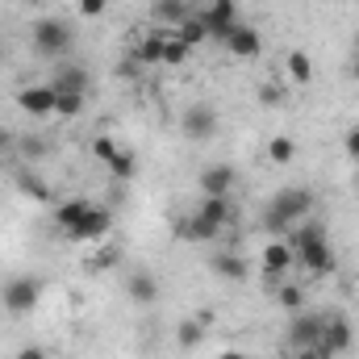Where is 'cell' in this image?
Segmentation results:
<instances>
[{
    "label": "cell",
    "mask_w": 359,
    "mask_h": 359,
    "mask_svg": "<svg viewBox=\"0 0 359 359\" xmlns=\"http://www.w3.org/2000/svg\"><path fill=\"white\" fill-rule=\"evenodd\" d=\"M55 226L72 238V243H96L109 234L113 226V213L104 205H96L88 196H67L55 205Z\"/></svg>",
    "instance_id": "6da1fadb"
},
{
    "label": "cell",
    "mask_w": 359,
    "mask_h": 359,
    "mask_svg": "<svg viewBox=\"0 0 359 359\" xmlns=\"http://www.w3.org/2000/svg\"><path fill=\"white\" fill-rule=\"evenodd\" d=\"M309 213H313V192H309V188H301V184H288V188L271 192V201L264 205V226H268L276 238H284V234H288V226L305 222Z\"/></svg>",
    "instance_id": "7a4b0ae2"
},
{
    "label": "cell",
    "mask_w": 359,
    "mask_h": 359,
    "mask_svg": "<svg viewBox=\"0 0 359 359\" xmlns=\"http://www.w3.org/2000/svg\"><path fill=\"white\" fill-rule=\"evenodd\" d=\"M288 243H292V255H297V264L305 271H313V276H330V271H334V251H330V238H326L322 222L305 217L301 230H297Z\"/></svg>",
    "instance_id": "3957f363"
},
{
    "label": "cell",
    "mask_w": 359,
    "mask_h": 359,
    "mask_svg": "<svg viewBox=\"0 0 359 359\" xmlns=\"http://www.w3.org/2000/svg\"><path fill=\"white\" fill-rule=\"evenodd\" d=\"M29 46H34L38 59H55V63H59V59L72 55L76 34H72V25H67L63 17H38L34 29H29Z\"/></svg>",
    "instance_id": "277c9868"
},
{
    "label": "cell",
    "mask_w": 359,
    "mask_h": 359,
    "mask_svg": "<svg viewBox=\"0 0 359 359\" xmlns=\"http://www.w3.org/2000/svg\"><path fill=\"white\" fill-rule=\"evenodd\" d=\"M38 301H42L38 276H13V280H4V288H0V305H4V313H13V318H29V313L38 309Z\"/></svg>",
    "instance_id": "5b68a950"
},
{
    "label": "cell",
    "mask_w": 359,
    "mask_h": 359,
    "mask_svg": "<svg viewBox=\"0 0 359 359\" xmlns=\"http://www.w3.org/2000/svg\"><path fill=\"white\" fill-rule=\"evenodd\" d=\"M322 330H326V313H313V309H297V313H288V330H284V343H288V351H301V347H318V343H322Z\"/></svg>",
    "instance_id": "8992f818"
},
{
    "label": "cell",
    "mask_w": 359,
    "mask_h": 359,
    "mask_svg": "<svg viewBox=\"0 0 359 359\" xmlns=\"http://www.w3.org/2000/svg\"><path fill=\"white\" fill-rule=\"evenodd\" d=\"M355 347V330L343 313H326V330H322V343H318V355L322 359H343L351 355Z\"/></svg>",
    "instance_id": "52a82bcc"
},
{
    "label": "cell",
    "mask_w": 359,
    "mask_h": 359,
    "mask_svg": "<svg viewBox=\"0 0 359 359\" xmlns=\"http://www.w3.org/2000/svg\"><path fill=\"white\" fill-rule=\"evenodd\" d=\"M217 109L213 104H205V100H196V104H188L184 113H180V130L192 138V142H209L213 134H217Z\"/></svg>",
    "instance_id": "ba28073f"
},
{
    "label": "cell",
    "mask_w": 359,
    "mask_h": 359,
    "mask_svg": "<svg viewBox=\"0 0 359 359\" xmlns=\"http://www.w3.org/2000/svg\"><path fill=\"white\" fill-rule=\"evenodd\" d=\"M55 104H59V92L50 88V80L17 88V109L29 113V117H55Z\"/></svg>",
    "instance_id": "9c48e42d"
},
{
    "label": "cell",
    "mask_w": 359,
    "mask_h": 359,
    "mask_svg": "<svg viewBox=\"0 0 359 359\" xmlns=\"http://www.w3.org/2000/svg\"><path fill=\"white\" fill-rule=\"evenodd\" d=\"M201 21H205V29H209V42H222V38L238 25V4H234V0H209V4L201 8Z\"/></svg>",
    "instance_id": "30bf717a"
},
{
    "label": "cell",
    "mask_w": 359,
    "mask_h": 359,
    "mask_svg": "<svg viewBox=\"0 0 359 359\" xmlns=\"http://www.w3.org/2000/svg\"><path fill=\"white\" fill-rule=\"evenodd\" d=\"M259 264H264V280L276 288V284L288 276V268L297 264V255H292V243H288V238H271L268 247H264V255H259Z\"/></svg>",
    "instance_id": "8fae6325"
},
{
    "label": "cell",
    "mask_w": 359,
    "mask_h": 359,
    "mask_svg": "<svg viewBox=\"0 0 359 359\" xmlns=\"http://www.w3.org/2000/svg\"><path fill=\"white\" fill-rule=\"evenodd\" d=\"M88 67L76 63V59H59V67L50 72V88L55 92H76V96H88Z\"/></svg>",
    "instance_id": "7c38bea8"
},
{
    "label": "cell",
    "mask_w": 359,
    "mask_h": 359,
    "mask_svg": "<svg viewBox=\"0 0 359 359\" xmlns=\"http://www.w3.org/2000/svg\"><path fill=\"white\" fill-rule=\"evenodd\" d=\"M222 46H226V55L230 59H259V50H264V38H259V29H251V25H234L226 38H222Z\"/></svg>",
    "instance_id": "4fadbf2b"
},
{
    "label": "cell",
    "mask_w": 359,
    "mask_h": 359,
    "mask_svg": "<svg viewBox=\"0 0 359 359\" xmlns=\"http://www.w3.org/2000/svg\"><path fill=\"white\" fill-rule=\"evenodd\" d=\"M209 271H213L217 280H226V284H247V280H251V264H247L243 255L226 251V247L209 255Z\"/></svg>",
    "instance_id": "5bb4252c"
},
{
    "label": "cell",
    "mask_w": 359,
    "mask_h": 359,
    "mask_svg": "<svg viewBox=\"0 0 359 359\" xmlns=\"http://www.w3.org/2000/svg\"><path fill=\"white\" fill-rule=\"evenodd\" d=\"M234 180H238V172L230 163H209V168H201L196 184H201V196H230Z\"/></svg>",
    "instance_id": "9a60e30c"
},
{
    "label": "cell",
    "mask_w": 359,
    "mask_h": 359,
    "mask_svg": "<svg viewBox=\"0 0 359 359\" xmlns=\"http://www.w3.org/2000/svg\"><path fill=\"white\" fill-rule=\"evenodd\" d=\"M176 230H180V238H184V243H217V238H222V226H213V222H209V217H201L196 209L180 217Z\"/></svg>",
    "instance_id": "2e32d148"
},
{
    "label": "cell",
    "mask_w": 359,
    "mask_h": 359,
    "mask_svg": "<svg viewBox=\"0 0 359 359\" xmlns=\"http://www.w3.org/2000/svg\"><path fill=\"white\" fill-rule=\"evenodd\" d=\"M126 292H130L134 305H155L159 301V276L155 271H134L126 280Z\"/></svg>",
    "instance_id": "e0dca14e"
},
{
    "label": "cell",
    "mask_w": 359,
    "mask_h": 359,
    "mask_svg": "<svg viewBox=\"0 0 359 359\" xmlns=\"http://www.w3.org/2000/svg\"><path fill=\"white\" fill-rule=\"evenodd\" d=\"M284 72H288V80L297 84V88H309L313 84V59L305 55V50H288V59H284Z\"/></svg>",
    "instance_id": "ac0fdd59"
},
{
    "label": "cell",
    "mask_w": 359,
    "mask_h": 359,
    "mask_svg": "<svg viewBox=\"0 0 359 359\" xmlns=\"http://www.w3.org/2000/svg\"><path fill=\"white\" fill-rule=\"evenodd\" d=\"M196 213H201V217H209V222H213V226H222V230L234 222V205H230V196H201Z\"/></svg>",
    "instance_id": "d6986e66"
},
{
    "label": "cell",
    "mask_w": 359,
    "mask_h": 359,
    "mask_svg": "<svg viewBox=\"0 0 359 359\" xmlns=\"http://www.w3.org/2000/svg\"><path fill=\"white\" fill-rule=\"evenodd\" d=\"M176 38L188 46V50H196V46H205V42H209V29H205L201 13H188V17L180 21V25H176Z\"/></svg>",
    "instance_id": "ffe728a7"
},
{
    "label": "cell",
    "mask_w": 359,
    "mask_h": 359,
    "mask_svg": "<svg viewBox=\"0 0 359 359\" xmlns=\"http://www.w3.org/2000/svg\"><path fill=\"white\" fill-rule=\"evenodd\" d=\"M205 334H209V330H205L196 318H184V322L176 326V347H180V351H201Z\"/></svg>",
    "instance_id": "44dd1931"
},
{
    "label": "cell",
    "mask_w": 359,
    "mask_h": 359,
    "mask_svg": "<svg viewBox=\"0 0 359 359\" xmlns=\"http://www.w3.org/2000/svg\"><path fill=\"white\" fill-rule=\"evenodd\" d=\"M276 305L284 309V313H297V309H305V292H301V284H292L288 276L276 284Z\"/></svg>",
    "instance_id": "7402d4cb"
},
{
    "label": "cell",
    "mask_w": 359,
    "mask_h": 359,
    "mask_svg": "<svg viewBox=\"0 0 359 359\" xmlns=\"http://www.w3.org/2000/svg\"><path fill=\"white\" fill-rule=\"evenodd\" d=\"M134 59H138V63H147V67L163 63V38H159V34H147V38L134 46Z\"/></svg>",
    "instance_id": "603a6c76"
},
{
    "label": "cell",
    "mask_w": 359,
    "mask_h": 359,
    "mask_svg": "<svg viewBox=\"0 0 359 359\" xmlns=\"http://www.w3.org/2000/svg\"><path fill=\"white\" fill-rule=\"evenodd\" d=\"M104 168H109V176H113V180H134V172H138V159H134L126 147H117V155H113Z\"/></svg>",
    "instance_id": "cb8c5ba5"
},
{
    "label": "cell",
    "mask_w": 359,
    "mask_h": 359,
    "mask_svg": "<svg viewBox=\"0 0 359 359\" xmlns=\"http://www.w3.org/2000/svg\"><path fill=\"white\" fill-rule=\"evenodd\" d=\"M292 155H297V142H292V138L276 134V138L268 142V159H271V163H280V168H284V163H292Z\"/></svg>",
    "instance_id": "d4e9b609"
},
{
    "label": "cell",
    "mask_w": 359,
    "mask_h": 359,
    "mask_svg": "<svg viewBox=\"0 0 359 359\" xmlns=\"http://www.w3.org/2000/svg\"><path fill=\"white\" fill-rule=\"evenodd\" d=\"M84 113V96H76V92H59V104H55V117H63V121H72V117H80Z\"/></svg>",
    "instance_id": "484cf974"
},
{
    "label": "cell",
    "mask_w": 359,
    "mask_h": 359,
    "mask_svg": "<svg viewBox=\"0 0 359 359\" xmlns=\"http://www.w3.org/2000/svg\"><path fill=\"white\" fill-rule=\"evenodd\" d=\"M188 55H192V50L180 42L176 34H172V38H163V63H168V67H184V63H188Z\"/></svg>",
    "instance_id": "4316f807"
},
{
    "label": "cell",
    "mask_w": 359,
    "mask_h": 359,
    "mask_svg": "<svg viewBox=\"0 0 359 359\" xmlns=\"http://www.w3.org/2000/svg\"><path fill=\"white\" fill-rule=\"evenodd\" d=\"M155 17H159V21H184V17H188V13H184V4H180V0H159V4H155Z\"/></svg>",
    "instance_id": "83f0119b"
},
{
    "label": "cell",
    "mask_w": 359,
    "mask_h": 359,
    "mask_svg": "<svg viewBox=\"0 0 359 359\" xmlns=\"http://www.w3.org/2000/svg\"><path fill=\"white\" fill-rule=\"evenodd\" d=\"M104 8H109V0H80V4H76V13H80L84 21H96V17H104Z\"/></svg>",
    "instance_id": "f1b7e54d"
},
{
    "label": "cell",
    "mask_w": 359,
    "mask_h": 359,
    "mask_svg": "<svg viewBox=\"0 0 359 359\" xmlns=\"http://www.w3.org/2000/svg\"><path fill=\"white\" fill-rule=\"evenodd\" d=\"M92 155H96V159H100V163H109V159H113V155H117V142H113V138H104V134H100V138H96V142H92Z\"/></svg>",
    "instance_id": "f546056e"
},
{
    "label": "cell",
    "mask_w": 359,
    "mask_h": 359,
    "mask_svg": "<svg viewBox=\"0 0 359 359\" xmlns=\"http://www.w3.org/2000/svg\"><path fill=\"white\" fill-rule=\"evenodd\" d=\"M21 151H25V155H29V159H42V155H46V151H50V147H46V142H42V138H25V142H21Z\"/></svg>",
    "instance_id": "4dcf8cb0"
},
{
    "label": "cell",
    "mask_w": 359,
    "mask_h": 359,
    "mask_svg": "<svg viewBox=\"0 0 359 359\" xmlns=\"http://www.w3.org/2000/svg\"><path fill=\"white\" fill-rule=\"evenodd\" d=\"M343 147H347L351 159H359V130H347V142H343Z\"/></svg>",
    "instance_id": "1f68e13d"
},
{
    "label": "cell",
    "mask_w": 359,
    "mask_h": 359,
    "mask_svg": "<svg viewBox=\"0 0 359 359\" xmlns=\"http://www.w3.org/2000/svg\"><path fill=\"white\" fill-rule=\"evenodd\" d=\"M13 359H50V355H46L42 347H21V351H17Z\"/></svg>",
    "instance_id": "d6a6232c"
},
{
    "label": "cell",
    "mask_w": 359,
    "mask_h": 359,
    "mask_svg": "<svg viewBox=\"0 0 359 359\" xmlns=\"http://www.w3.org/2000/svg\"><path fill=\"white\" fill-rule=\"evenodd\" d=\"M192 318H196V322H201V326H205V330H209V326H213V322H217V313H213V309H196V313H192Z\"/></svg>",
    "instance_id": "836d02e7"
},
{
    "label": "cell",
    "mask_w": 359,
    "mask_h": 359,
    "mask_svg": "<svg viewBox=\"0 0 359 359\" xmlns=\"http://www.w3.org/2000/svg\"><path fill=\"white\" fill-rule=\"evenodd\" d=\"M13 147H17V138H13V134H8V130H4V126H0V155H8V151H13Z\"/></svg>",
    "instance_id": "e575fe53"
},
{
    "label": "cell",
    "mask_w": 359,
    "mask_h": 359,
    "mask_svg": "<svg viewBox=\"0 0 359 359\" xmlns=\"http://www.w3.org/2000/svg\"><path fill=\"white\" fill-rule=\"evenodd\" d=\"M292 359H322V355H318V347H301V351H292Z\"/></svg>",
    "instance_id": "d590c367"
},
{
    "label": "cell",
    "mask_w": 359,
    "mask_h": 359,
    "mask_svg": "<svg viewBox=\"0 0 359 359\" xmlns=\"http://www.w3.org/2000/svg\"><path fill=\"white\" fill-rule=\"evenodd\" d=\"M217 359H255V355H247V351H222Z\"/></svg>",
    "instance_id": "8d00e7d4"
},
{
    "label": "cell",
    "mask_w": 359,
    "mask_h": 359,
    "mask_svg": "<svg viewBox=\"0 0 359 359\" xmlns=\"http://www.w3.org/2000/svg\"><path fill=\"white\" fill-rule=\"evenodd\" d=\"M351 76H355V80H359V59H355V67H351Z\"/></svg>",
    "instance_id": "74e56055"
},
{
    "label": "cell",
    "mask_w": 359,
    "mask_h": 359,
    "mask_svg": "<svg viewBox=\"0 0 359 359\" xmlns=\"http://www.w3.org/2000/svg\"><path fill=\"white\" fill-rule=\"evenodd\" d=\"M34 4H46V0H34Z\"/></svg>",
    "instance_id": "f35d334b"
}]
</instances>
